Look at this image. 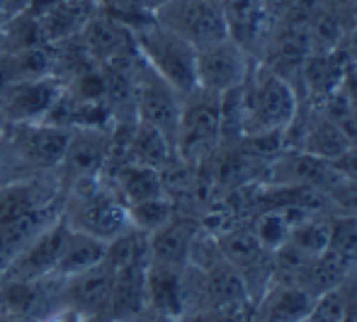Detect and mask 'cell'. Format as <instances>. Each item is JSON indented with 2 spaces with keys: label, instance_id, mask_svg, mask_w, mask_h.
<instances>
[{
  "label": "cell",
  "instance_id": "obj_10",
  "mask_svg": "<svg viewBox=\"0 0 357 322\" xmlns=\"http://www.w3.org/2000/svg\"><path fill=\"white\" fill-rule=\"evenodd\" d=\"M134 80H137V107H134L137 122L158 129L160 134L168 136L170 143H175V131H178V122H180L183 97L158 73H153L142 61V56L137 61Z\"/></svg>",
  "mask_w": 357,
  "mask_h": 322
},
{
  "label": "cell",
  "instance_id": "obj_17",
  "mask_svg": "<svg viewBox=\"0 0 357 322\" xmlns=\"http://www.w3.org/2000/svg\"><path fill=\"white\" fill-rule=\"evenodd\" d=\"M199 228H202V220L178 211L168 223L149 235V259L158 264L188 266L190 250Z\"/></svg>",
  "mask_w": 357,
  "mask_h": 322
},
{
  "label": "cell",
  "instance_id": "obj_9",
  "mask_svg": "<svg viewBox=\"0 0 357 322\" xmlns=\"http://www.w3.org/2000/svg\"><path fill=\"white\" fill-rule=\"evenodd\" d=\"M63 83L56 75H39L8 83L0 90V112L8 124H37L44 122L61 97Z\"/></svg>",
  "mask_w": 357,
  "mask_h": 322
},
{
  "label": "cell",
  "instance_id": "obj_34",
  "mask_svg": "<svg viewBox=\"0 0 357 322\" xmlns=\"http://www.w3.org/2000/svg\"><path fill=\"white\" fill-rule=\"evenodd\" d=\"M75 3H85V5H100V0H75Z\"/></svg>",
  "mask_w": 357,
  "mask_h": 322
},
{
  "label": "cell",
  "instance_id": "obj_23",
  "mask_svg": "<svg viewBox=\"0 0 357 322\" xmlns=\"http://www.w3.org/2000/svg\"><path fill=\"white\" fill-rule=\"evenodd\" d=\"M289 245H294L296 250H301L309 257H319L328 250L331 243V218L314 214H304L294 225H291L289 233Z\"/></svg>",
  "mask_w": 357,
  "mask_h": 322
},
{
  "label": "cell",
  "instance_id": "obj_30",
  "mask_svg": "<svg viewBox=\"0 0 357 322\" xmlns=\"http://www.w3.org/2000/svg\"><path fill=\"white\" fill-rule=\"evenodd\" d=\"M142 3L146 5V10H149V13L153 15L155 10H158L160 5H165V3H168V0H142Z\"/></svg>",
  "mask_w": 357,
  "mask_h": 322
},
{
  "label": "cell",
  "instance_id": "obj_14",
  "mask_svg": "<svg viewBox=\"0 0 357 322\" xmlns=\"http://www.w3.org/2000/svg\"><path fill=\"white\" fill-rule=\"evenodd\" d=\"M226 34L238 42L255 61H260V49L265 47L270 24L268 0H216Z\"/></svg>",
  "mask_w": 357,
  "mask_h": 322
},
{
  "label": "cell",
  "instance_id": "obj_12",
  "mask_svg": "<svg viewBox=\"0 0 357 322\" xmlns=\"http://www.w3.org/2000/svg\"><path fill=\"white\" fill-rule=\"evenodd\" d=\"M85 54L95 65H107L114 61L137 56V44H134V32L122 19L112 17L98 8L93 17L85 22L83 32L78 34Z\"/></svg>",
  "mask_w": 357,
  "mask_h": 322
},
{
  "label": "cell",
  "instance_id": "obj_7",
  "mask_svg": "<svg viewBox=\"0 0 357 322\" xmlns=\"http://www.w3.org/2000/svg\"><path fill=\"white\" fill-rule=\"evenodd\" d=\"M153 19L190 42L195 49L229 37L221 10L214 0H168L155 10Z\"/></svg>",
  "mask_w": 357,
  "mask_h": 322
},
{
  "label": "cell",
  "instance_id": "obj_2",
  "mask_svg": "<svg viewBox=\"0 0 357 322\" xmlns=\"http://www.w3.org/2000/svg\"><path fill=\"white\" fill-rule=\"evenodd\" d=\"M61 218L68 228L105 243H112L132 228L127 204L102 175L78 179L61 194Z\"/></svg>",
  "mask_w": 357,
  "mask_h": 322
},
{
  "label": "cell",
  "instance_id": "obj_16",
  "mask_svg": "<svg viewBox=\"0 0 357 322\" xmlns=\"http://www.w3.org/2000/svg\"><path fill=\"white\" fill-rule=\"evenodd\" d=\"M316 296L299 284L270 281L253 303V322H306Z\"/></svg>",
  "mask_w": 357,
  "mask_h": 322
},
{
  "label": "cell",
  "instance_id": "obj_29",
  "mask_svg": "<svg viewBox=\"0 0 357 322\" xmlns=\"http://www.w3.org/2000/svg\"><path fill=\"white\" fill-rule=\"evenodd\" d=\"M8 182H13V177H10V165H8V153H5V143H3V138H0V187L8 184Z\"/></svg>",
  "mask_w": 357,
  "mask_h": 322
},
{
  "label": "cell",
  "instance_id": "obj_35",
  "mask_svg": "<svg viewBox=\"0 0 357 322\" xmlns=\"http://www.w3.org/2000/svg\"><path fill=\"white\" fill-rule=\"evenodd\" d=\"M234 322H238V320H234Z\"/></svg>",
  "mask_w": 357,
  "mask_h": 322
},
{
  "label": "cell",
  "instance_id": "obj_8",
  "mask_svg": "<svg viewBox=\"0 0 357 322\" xmlns=\"http://www.w3.org/2000/svg\"><path fill=\"white\" fill-rule=\"evenodd\" d=\"M112 127H78L71 129L66 143V153L54 172L61 192H66L73 182L85 177H98L102 175L105 163L109 155V143H112Z\"/></svg>",
  "mask_w": 357,
  "mask_h": 322
},
{
  "label": "cell",
  "instance_id": "obj_18",
  "mask_svg": "<svg viewBox=\"0 0 357 322\" xmlns=\"http://www.w3.org/2000/svg\"><path fill=\"white\" fill-rule=\"evenodd\" d=\"M102 177L117 189V194L122 196V201L127 206L165 194L163 175H160V170L149 168V165L124 163L102 172Z\"/></svg>",
  "mask_w": 357,
  "mask_h": 322
},
{
  "label": "cell",
  "instance_id": "obj_21",
  "mask_svg": "<svg viewBox=\"0 0 357 322\" xmlns=\"http://www.w3.org/2000/svg\"><path fill=\"white\" fill-rule=\"evenodd\" d=\"M100 5H85L75 3V0H61L52 10L39 15V24H42V34L47 44H61L68 39H75L83 32L85 22L93 17V13Z\"/></svg>",
  "mask_w": 357,
  "mask_h": 322
},
{
  "label": "cell",
  "instance_id": "obj_27",
  "mask_svg": "<svg viewBox=\"0 0 357 322\" xmlns=\"http://www.w3.org/2000/svg\"><path fill=\"white\" fill-rule=\"evenodd\" d=\"M175 322H234V320L221 313H214V310H188V313H183Z\"/></svg>",
  "mask_w": 357,
  "mask_h": 322
},
{
  "label": "cell",
  "instance_id": "obj_3",
  "mask_svg": "<svg viewBox=\"0 0 357 322\" xmlns=\"http://www.w3.org/2000/svg\"><path fill=\"white\" fill-rule=\"evenodd\" d=\"M71 129L54 127L47 122L8 124L3 131L13 182L32 177H54L66 153Z\"/></svg>",
  "mask_w": 357,
  "mask_h": 322
},
{
  "label": "cell",
  "instance_id": "obj_5",
  "mask_svg": "<svg viewBox=\"0 0 357 322\" xmlns=\"http://www.w3.org/2000/svg\"><path fill=\"white\" fill-rule=\"evenodd\" d=\"M221 97L207 90H195L183 97L180 122L175 131V155L199 168L221 148Z\"/></svg>",
  "mask_w": 357,
  "mask_h": 322
},
{
  "label": "cell",
  "instance_id": "obj_11",
  "mask_svg": "<svg viewBox=\"0 0 357 322\" xmlns=\"http://www.w3.org/2000/svg\"><path fill=\"white\" fill-rule=\"evenodd\" d=\"M63 235H66V223H63L61 214H59L34 238H29L20 248V252L0 269V279L39 281L47 279V276H54Z\"/></svg>",
  "mask_w": 357,
  "mask_h": 322
},
{
  "label": "cell",
  "instance_id": "obj_4",
  "mask_svg": "<svg viewBox=\"0 0 357 322\" xmlns=\"http://www.w3.org/2000/svg\"><path fill=\"white\" fill-rule=\"evenodd\" d=\"M132 32L142 61L153 73H158L180 97H188L190 92L197 90V73H195L197 49L192 44L155 22L153 15L134 24Z\"/></svg>",
  "mask_w": 357,
  "mask_h": 322
},
{
  "label": "cell",
  "instance_id": "obj_31",
  "mask_svg": "<svg viewBox=\"0 0 357 322\" xmlns=\"http://www.w3.org/2000/svg\"><path fill=\"white\" fill-rule=\"evenodd\" d=\"M0 322H37V320H20V318H10V315L0 313Z\"/></svg>",
  "mask_w": 357,
  "mask_h": 322
},
{
  "label": "cell",
  "instance_id": "obj_26",
  "mask_svg": "<svg viewBox=\"0 0 357 322\" xmlns=\"http://www.w3.org/2000/svg\"><path fill=\"white\" fill-rule=\"evenodd\" d=\"M37 322H88L83 313H78L75 308H68V305H56L49 313H44Z\"/></svg>",
  "mask_w": 357,
  "mask_h": 322
},
{
  "label": "cell",
  "instance_id": "obj_20",
  "mask_svg": "<svg viewBox=\"0 0 357 322\" xmlns=\"http://www.w3.org/2000/svg\"><path fill=\"white\" fill-rule=\"evenodd\" d=\"M175 148L170 143V138L165 134H160L158 129L149 127V124L134 122L129 127L127 134V163H139L149 165L155 170H165L173 160Z\"/></svg>",
  "mask_w": 357,
  "mask_h": 322
},
{
  "label": "cell",
  "instance_id": "obj_1",
  "mask_svg": "<svg viewBox=\"0 0 357 322\" xmlns=\"http://www.w3.org/2000/svg\"><path fill=\"white\" fill-rule=\"evenodd\" d=\"M241 112L243 138L282 136L299 114V99L284 73L258 61L241 85Z\"/></svg>",
  "mask_w": 357,
  "mask_h": 322
},
{
  "label": "cell",
  "instance_id": "obj_33",
  "mask_svg": "<svg viewBox=\"0 0 357 322\" xmlns=\"http://www.w3.org/2000/svg\"><path fill=\"white\" fill-rule=\"evenodd\" d=\"M5 127H8V122H5L3 112H0V134H3V131H5Z\"/></svg>",
  "mask_w": 357,
  "mask_h": 322
},
{
  "label": "cell",
  "instance_id": "obj_15",
  "mask_svg": "<svg viewBox=\"0 0 357 322\" xmlns=\"http://www.w3.org/2000/svg\"><path fill=\"white\" fill-rule=\"evenodd\" d=\"M146 308L178 320L188 310V266L158 264L146 266Z\"/></svg>",
  "mask_w": 357,
  "mask_h": 322
},
{
  "label": "cell",
  "instance_id": "obj_24",
  "mask_svg": "<svg viewBox=\"0 0 357 322\" xmlns=\"http://www.w3.org/2000/svg\"><path fill=\"white\" fill-rule=\"evenodd\" d=\"M127 214H129V223H132L134 230H139V233H144V235H151L153 230H158L160 225H165L178 214V204H175L168 194H160V196H153V199L129 204Z\"/></svg>",
  "mask_w": 357,
  "mask_h": 322
},
{
  "label": "cell",
  "instance_id": "obj_6",
  "mask_svg": "<svg viewBox=\"0 0 357 322\" xmlns=\"http://www.w3.org/2000/svg\"><path fill=\"white\" fill-rule=\"evenodd\" d=\"M255 63L258 61L231 37L212 42L197 49V58H195L197 88L221 97V95L241 88Z\"/></svg>",
  "mask_w": 357,
  "mask_h": 322
},
{
  "label": "cell",
  "instance_id": "obj_28",
  "mask_svg": "<svg viewBox=\"0 0 357 322\" xmlns=\"http://www.w3.org/2000/svg\"><path fill=\"white\" fill-rule=\"evenodd\" d=\"M127 322H175V320H170V318H165V315L155 313V310L146 308V310H142V313H139V315H134V318H129Z\"/></svg>",
  "mask_w": 357,
  "mask_h": 322
},
{
  "label": "cell",
  "instance_id": "obj_32",
  "mask_svg": "<svg viewBox=\"0 0 357 322\" xmlns=\"http://www.w3.org/2000/svg\"><path fill=\"white\" fill-rule=\"evenodd\" d=\"M88 322H114V320H109L107 315H95V318H88Z\"/></svg>",
  "mask_w": 357,
  "mask_h": 322
},
{
  "label": "cell",
  "instance_id": "obj_19",
  "mask_svg": "<svg viewBox=\"0 0 357 322\" xmlns=\"http://www.w3.org/2000/svg\"><path fill=\"white\" fill-rule=\"evenodd\" d=\"M105 257H107V243L105 240H98L93 235L80 233V230H73L66 225V235H63L54 276L66 279V276L80 274V271L90 269V266L102 264Z\"/></svg>",
  "mask_w": 357,
  "mask_h": 322
},
{
  "label": "cell",
  "instance_id": "obj_22",
  "mask_svg": "<svg viewBox=\"0 0 357 322\" xmlns=\"http://www.w3.org/2000/svg\"><path fill=\"white\" fill-rule=\"evenodd\" d=\"M350 150L353 148H350L343 129H340L335 122H331L326 114H319V117L309 119V122L304 124L299 153L335 163V160H340L345 153H350Z\"/></svg>",
  "mask_w": 357,
  "mask_h": 322
},
{
  "label": "cell",
  "instance_id": "obj_13",
  "mask_svg": "<svg viewBox=\"0 0 357 322\" xmlns=\"http://www.w3.org/2000/svg\"><path fill=\"white\" fill-rule=\"evenodd\" d=\"M112 266L107 261H102V264L90 266V269L80 271V274L59 279V303L75 308L85 318L107 315L109 298H112Z\"/></svg>",
  "mask_w": 357,
  "mask_h": 322
},
{
  "label": "cell",
  "instance_id": "obj_25",
  "mask_svg": "<svg viewBox=\"0 0 357 322\" xmlns=\"http://www.w3.org/2000/svg\"><path fill=\"white\" fill-rule=\"evenodd\" d=\"M345 315H348V298L343 286H335L316 296L306 322H345Z\"/></svg>",
  "mask_w": 357,
  "mask_h": 322
}]
</instances>
